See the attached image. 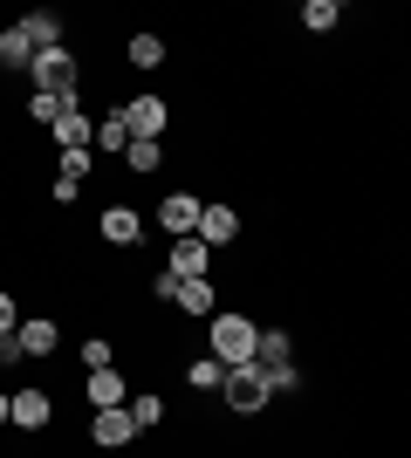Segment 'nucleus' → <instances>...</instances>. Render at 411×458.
<instances>
[{
	"label": "nucleus",
	"mask_w": 411,
	"mask_h": 458,
	"mask_svg": "<svg viewBox=\"0 0 411 458\" xmlns=\"http://www.w3.org/2000/svg\"><path fill=\"white\" fill-rule=\"evenodd\" d=\"M254 349H261V328L247 322V315H213V356H219L227 369L254 363Z\"/></svg>",
	"instance_id": "f257e3e1"
},
{
	"label": "nucleus",
	"mask_w": 411,
	"mask_h": 458,
	"mask_svg": "<svg viewBox=\"0 0 411 458\" xmlns=\"http://www.w3.org/2000/svg\"><path fill=\"white\" fill-rule=\"evenodd\" d=\"M274 397V383H268V369L261 363H240V369H227V403H234L240 418H254L261 403Z\"/></svg>",
	"instance_id": "f03ea898"
},
{
	"label": "nucleus",
	"mask_w": 411,
	"mask_h": 458,
	"mask_svg": "<svg viewBox=\"0 0 411 458\" xmlns=\"http://www.w3.org/2000/svg\"><path fill=\"white\" fill-rule=\"evenodd\" d=\"M288 328H261V349H254V363L261 369H268V383H274V390H295V383H302V377H295V363H288Z\"/></svg>",
	"instance_id": "7ed1b4c3"
},
{
	"label": "nucleus",
	"mask_w": 411,
	"mask_h": 458,
	"mask_svg": "<svg viewBox=\"0 0 411 458\" xmlns=\"http://www.w3.org/2000/svg\"><path fill=\"white\" fill-rule=\"evenodd\" d=\"M28 76H35V89H56V96H76V55H69V48H48V55H35V69H28Z\"/></svg>",
	"instance_id": "20e7f679"
},
{
	"label": "nucleus",
	"mask_w": 411,
	"mask_h": 458,
	"mask_svg": "<svg viewBox=\"0 0 411 458\" xmlns=\"http://www.w3.org/2000/svg\"><path fill=\"white\" fill-rule=\"evenodd\" d=\"M90 431H97V445H103V452H124V445L137 438L131 403H117V411H97V418H90Z\"/></svg>",
	"instance_id": "39448f33"
},
{
	"label": "nucleus",
	"mask_w": 411,
	"mask_h": 458,
	"mask_svg": "<svg viewBox=\"0 0 411 458\" xmlns=\"http://www.w3.org/2000/svg\"><path fill=\"white\" fill-rule=\"evenodd\" d=\"M158 226L178 233V240H193V233H199V199H193V191H172V199L158 206Z\"/></svg>",
	"instance_id": "423d86ee"
},
{
	"label": "nucleus",
	"mask_w": 411,
	"mask_h": 458,
	"mask_svg": "<svg viewBox=\"0 0 411 458\" xmlns=\"http://www.w3.org/2000/svg\"><path fill=\"white\" fill-rule=\"evenodd\" d=\"M234 233H240V212L234 206H199V240H206V247H227Z\"/></svg>",
	"instance_id": "0eeeda50"
},
{
	"label": "nucleus",
	"mask_w": 411,
	"mask_h": 458,
	"mask_svg": "<svg viewBox=\"0 0 411 458\" xmlns=\"http://www.w3.org/2000/svg\"><path fill=\"white\" fill-rule=\"evenodd\" d=\"M206 253H213V247L193 233V240H178V247H172V267H165V274H178V281H206Z\"/></svg>",
	"instance_id": "6e6552de"
},
{
	"label": "nucleus",
	"mask_w": 411,
	"mask_h": 458,
	"mask_svg": "<svg viewBox=\"0 0 411 458\" xmlns=\"http://www.w3.org/2000/svg\"><path fill=\"white\" fill-rule=\"evenodd\" d=\"M69 110H82L76 96H56V89H35V96H28V116H35L41 131H56V123H62Z\"/></svg>",
	"instance_id": "1a4fd4ad"
},
{
	"label": "nucleus",
	"mask_w": 411,
	"mask_h": 458,
	"mask_svg": "<svg viewBox=\"0 0 411 458\" xmlns=\"http://www.w3.org/2000/svg\"><path fill=\"white\" fill-rule=\"evenodd\" d=\"M103 240H110V247H137V240H144V219H137L131 206H110L103 212Z\"/></svg>",
	"instance_id": "9d476101"
},
{
	"label": "nucleus",
	"mask_w": 411,
	"mask_h": 458,
	"mask_svg": "<svg viewBox=\"0 0 411 458\" xmlns=\"http://www.w3.org/2000/svg\"><path fill=\"white\" fill-rule=\"evenodd\" d=\"M124 123H131V137H158L165 131V103H158V96H137V103H124Z\"/></svg>",
	"instance_id": "9b49d317"
},
{
	"label": "nucleus",
	"mask_w": 411,
	"mask_h": 458,
	"mask_svg": "<svg viewBox=\"0 0 411 458\" xmlns=\"http://www.w3.org/2000/svg\"><path fill=\"white\" fill-rule=\"evenodd\" d=\"M14 28H21V35H28V41H35V55H48V48H62V21L48 14V7H41V14H21Z\"/></svg>",
	"instance_id": "f8f14e48"
},
{
	"label": "nucleus",
	"mask_w": 411,
	"mask_h": 458,
	"mask_svg": "<svg viewBox=\"0 0 411 458\" xmlns=\"http://www.w3.org/2000/svg\"><path fill=\"white\" fill-rule=\"evenodd\" d=\"M90 403H97V411H117V403H131V390H124L117 369H90Z\"/></svg>",
	"instance_id": "ddd939ff"
},
{
	"label": "nucleus",
	"mask_w": 411,
	"mask_h": 458,
	"mask_svg": "<svg viewBox=\"0 0 411 458\" xmlns=\"http://www.w3.org/2000/svg\"><path fill=\"white\" fill-rule=\"evenodd\" d=\"M82 178H90V151H62V172H56V199L62 206L82 191Z\"/></svg>",
	"instance_id": "4468645a"
},
{
	"label": "nucleus",
	"mask_w": 411,
	"mask_h": 458,
	"mask_svg": "<svg viewBox=\"0 0 411 458\" xmlns=\"http://www.w3.org/2000/svg\"><path fill=\"white\" fill-rule=\"evenodd\" d=\"M56 144H62V151H90V144H97V123H90L82 110H69L56 123Z\"/></svg>",
	"instance_id": "2eb2a0df"
},
{
	"label": "nucleus",
	"mask_w": 411,
	"mask_h": 458,
	"mask_svg": "<svg viewBox=\"0 0 411 458\" xmlns=\"http://www.w3.org/2000/svg\"><path fill=\"white\" fill-rule=\"evenodd\" d=\"M14 343H21V356H48L56 349V322H21Z\"/></svg>",
	"instance_id": "dca6fc26"
},
{
	"label": "nucleus",
	"mask_w": 411,
	"mask_h": 458,
	"mask_svg": "<svg viewBox=\"0 0 411 458\" xmlns=\"http://www.w3.org/2000/svg\"><path fill=\"white\" fill-rule=\"evenodd\" d=\"M14 424L21 431H41V424H48V397H41V390H21L14 397Z\"/></svg>",
	"instance_id": "f3484780"
},
{
	"label": "nucleus",
	"mask_w": 411,
	"mask_h": 458,
	"mask_svg": "<svg viewBox=\"0 0 411 458\" xmlns=\"http://www.w3.org/2000/svg\"><path fill=\"white\" fill-rule=\"evenodd\" d=\"M0 62H7V69H35V41L21 35V28H7V35H0Z\"/></svg>",
	"instance_id": "a211bd4d"
},
{
	"label": "nucleus",
	"mask_w": 411,
	"mask_h": 458,
	"mask_svg": "<svg viewBox=\"0 0 411 458\" xmlns=\"http://www.w3.org/2000/svg\"><path fill=\"white\" fill-rule=\"evenodd\" d=\"M97 151H131V123H124V110H110L97 123Z\"/></svg>",
	"instance_id": "6ab92c4d"
},
{
	"label": "nucleus",
	"mask_w": 411,
	"mask_h": 458,
	"mask_svg": "<svg viewBox=\"0 0 411 458\" xmlns=\"http://www.w3.org/2000/svg\"><path fill=\"white\" fill-rule=\"evenodd\" d=\"M336 21H343V7H336V0H309V7H302V28H309V35H330Z\"/></svg>",
	"instance_id": "aec40b11"
},
{
	"label": "nucleus",
	"mask_w": 411,
	"mask_h": 458,
	"mask_svg": "<svg viewBox=\"0 0 411 458\" xmlns=\"http://www.w3.org/2000/svg\"><path fill=\"white\" fill-rule=\"evenodd\" d=\"M178 308L185 315H213V281H178Z\"/></svg>",
	"instance_id": "412c9836"
},
{
	"label": "nucleus",
	"mask_w": 411,
	"mask_h": 458,
	"mask_svg": "<svg viewBox=\"0 0 411 458\" xmlns=\"http://www.w3.org/2000/svg\"><path fill=\"white\" fill-rule=\"evenodd\" d=\"M124 165H131V172H158V165H165V151H158V137H131V151H124Z\"/></svg>",
	"instance_id": "4be33fe9"
},
{
	"label": "nucleus",
	"mask_w": 411,
	"mask_h": 458,
	"mask_svg": "<svg viewBox=\"0 0 411 458\" xmlns=\"http://www.w3.org/2000/svg\"><path fill=\"white\" fill-rule=\"evenodd\" d=\"M185 377H193V390H227V363H219V356H199Z\"/></svg>",
	"instance_id": "5701e85b"
},
{
	"label": "nucleus",
	"mask_w": 411,
	"mask_h": 458,
	"mask_svg": "<svg viewBox=\"0 0 411 458\" xmlns=\"http://www.w3.org/2000/svg\"><path fill=\"white\" fill-rule=\"evenodd\" d=\"M131 62H137V69H158V62H165V41H158V35H137L131 41Z\"/></svg>",
	"instance_id": "b1692460"
},
{
	"label": "nucleus",
	"mask_w": 411,
	"mask_h": 458,
	"mask_svg": "<svg viewBox=\"0 0 411 458\" xmlns=\"http://www.w3.org/2000/svg\"><path fill=\"white\" fill-rule=\"evenodd\" d=\"M131 418H137V431H151V424L165 418V403L158 397H131Z\"/></svg>",
	"instance_id": "393cba45"
},
{
	"label": "nucleus",
	"mask_w": 411,
	"mask_h": 458,
	"mask_svg": "<svg viewBox=\"0 0 411 458\" xmlns=\"http://www.w3.org/2000/svg\"><path fill=\"white\" fill-rule=\"evenodd\" d=\"M82 363H90V369H110V343H97V335H90V343H82Z\"/></svg>",
	"instance_id": "a878e982"
},
{
	"label": "nucleus",
	"mask_w": 411,
	"mask_h": 458,
	"mask_svg": "<svg viewBox=\"0 0 411 458\" xmlns=\"http://www.w3.org/2000/svg\"><path fill=\"white\" fill-rule=\"evenodd\" d=\"M21 328V315H14V294H0V335H14Z\"/></svg>",
	"instance_id": "bb28decb"
},
{
	"label": "nucleus",
	"mask_w": 411,
	"mask_h": 458,
	"mask_svg": "<svg viewBox=\"0 0 411 458\" xmlns=\"http://www.w3.org/2000/svg\"><path fill=\"white\" fill-rule=\"evenodd\" d=\"M0 424H14V397H0Z\"/></svg>",
	"instance_id": "cd10ccee"
}]
</instances>
